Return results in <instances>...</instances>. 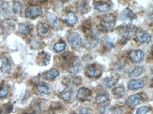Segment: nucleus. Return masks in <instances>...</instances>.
Segmentation results:
<instances>
[{
  "label": "nucleus",
  "mask_w": 153,
  "mask_h": 114,
  "mask_svg": "<svg viewBox=\"0 0 153 114\" xmlns=\"http://www.w3.org/2000/svg\"><path fill=\"white\" fill-rule=\"evenodd\" d=\"M138 32V28L134 25H128L126 26L122 27L119 30V36H120L121 42L125 44L130 40L131 37L136 35Z\"/></svg>",
  "instance_id": "obj_1"
},
{
  "label": "nucleus",
  "mask_w": 153,
  "mask_h": 114,
  "mask_svg": "<svg viewBox=\"0 0 153 114\" xmlns=\"http://www.w3.org/2000/svg\"><path fill=\"white\" fill-rule=\"evenodd\" d=\"M116 16L112 13H107L102 18L100 27L105 32H109L112 30L116 24Z\"/></svg>",
  "instance_id": "obj_2"
},
{
  "label": "nucleus",
  "mask_w": 153,
  "mask_h": 114,
  "mask_svg": "<svg viewBox=\"0 0 153 114\" xmlns=\"http://www.w3.org/2000/svg\"><path fill=\"white\" fill-rule=\"evenodd\" d=\"M67 40L69 43L70 46L74 50H77L80 48L82 45V37H80L79 33L76 32L70 33L67 36Z\"/></svg>",
  "instance_id": "obj_3"
},
{
  "label": "nucleus",
  "mask_w": 153,
  "mask_h": 114,
  "mask_svg": "<svg viewBox=\"0 0 153 114\" xmlns=\"http://www.w3.org/2000/svg\"><path fill=\"white\" fill-rule=\"evenodd\" d=\"M119 18L123 23L128 24V23L132 22L134 19H136V15L131 9H128V8H126L121 12Z\"/></svg>",
  "instance_id": "obj_4"
},
{
  "label": "nucleus",
  "mask_w": 153,
  "mask_h": 114,
  "mask_svg": "<svg viewBox=\"0 0 153 114\" xmlns=\"http://www.w3.org/2000/svg\"><path fill=\"white\" fill-rule=\"evenodd\" d=\"M42 13L43 11L42 8L37 5L31 6V7L27 8L25 11V16L30 19H34V18L40 16L42 15Z\"/></svg>",
  "instance_id": "obj_5"
},
{
  "label": "nucleus",
  "mask_w": 153,
  "mask_h": 114,
  "mask_svg": "<svg viewBox=\"0 0 153 114\" xmlns=\"http://www.w3.org/2000/svg\"><path fill=\"white\" fill-rule=\"evenodd\" d=\"M86 76L92 78H98L101 76L102 71L100 68L97 67L95 64L88 65L85 69Z\"/></svg>",
  "instance_id": "obj_6"
},
{
  "label": "nucleus",
  "mask_w": 153,
  "mask_h": 114,
  "mask_svg": "<svg viewBox=\"0 0 153 114\" xmlns=\"http://www.w3.org/2000/svg\"><path fill=\"white\" fill-rule=\"evenodd\" d=\"M92 96L91 90L86 87H81L78 90L76 98L79 101H87V100L91 99Z\"/></svg>",
  "instance_id": "obj_7"
},
{
  "label": "nucleus",
  "mask_w": 153,
  "mask_h": 114,
  "mask_svg": "<svg viewBox=\"0 0 153 114\" xmlns=\"http://www.w3.org/2000/svg\"><path fill=\"white\" fill-rule=\"evenodd\" d=\"M128 56L131 60V61L135 63V64H137V63H140V61H142V60L145 57V53L142 50H133L131 51L130 53H129Z\"/></svg>",
  "instance_id": "obj_8"
},
{
  "label": "nucleus",
  "mask_w": 153,
  "mask_h": 114,
  "mask_svg": "<svg viewBox=\"0 0 153 114\" xmlns=\"http://www.w3.org/2000/svg\"><path fill=\"white\" fill-rule=\"evenodd\" d=\"M142 101V97L140 96V94H135L133 95L129 96L127 98L126 103L127 106L130 108H134L137 107L140 101Z\"/></svg>",
  "instance_id": "obj_9"
},
{
  "label": "nucleus",
  "mask_w": 153,
  "mask_h": 114,
  "mask_svg": "<svg viewBox=\"0 0 153 114\" xmlns=\"http://www.w3.org/2000/svg\"><path fill=\"white\" fill-rule=\"evenodd\" d=\"M82 68V64L79 58H75L72 61L71 64L69 65V67L68 68V71L70 73L77 74L80 71Z\"/></svg>",
  "instance_id": "obj_10"
},
{
  "label": "nucleus",
  "mask_w": 153,
  "mask_h": 114,
  "mask_svg": "<svg viewBox=\"0 0 153 114\" xmlns=\"http://www.w3.org/2000/svg\"><path fill=\"white\" fill-rule=\"evenodd\" d=\"M145 82L142 79L131 80L128 83V88L131 90H136L142 89L145 87Z\"/></svg>",
  "instance_id": "obj_11"
},
{
  "label": "nucleus",
  "mask_w": 153,
  "mask_h": 114,
  "mask_svg": "<svg viewBox=\"0 0 153 114\" xmlns=\"http://www.w3.org/2000/svg\"><path fill=\"white\" fill-rule=\"evenodd\" d=\"M118 82V78L112 76V77L106 78L100 82V84L106 88H111Z\"/></svg>",
  "instance_id": "obj_12"
},
{
  "label": "nucleus",
  "mask_w": 153,
  "mask_h": 114,
  "mask_svg": "<svg viewBox=\"0 0 153 114\" xmlns=\"http://www.w3.org/2000/svg\"><path fill=\"white\" fill-rule=\"evenodd\" d=\"M72 94H73V90L70 87H67L64 88L62 92H60L59 96L60 99H62L64 101H68L71 99Z\"/></svg>",
  "instance_id": "obj_13"
},
{
  "label": "nucleus",
  "mask_w": 153,
  "mask_h": 114,
  "mask_svg": "<svg viewBox=\"0 0 153 114\" xmlns=\"http://www.w3.org/2000/svg\"><path fill=\"white\" fill-rule=\"evenodd\" d=\"M16 21L13 19H7L2 21L1 23V27L2 30L6 33L9 32V31L12 30L15 27Z\"/></svg>",
  "instance_id": "obj_14"
},
{
  "label": "nucleus",
  "mask_w": 153,
  "mask_h": 114,
  "mask_svg": "<svg viewBox=\"0 0 153 114\" xmlns=\"http://www.w3.org/2000/svg\"><path fill=\"white\" fill-rule=\"evenodd\" d=\"M32 27L30 23H21L18 26V31L23 35H28L32 30Z\"/></svg>",
  "instance_id": "obj_15"
},
{
  "label": "nucleus",
  "mask_w": 153,
  "mask_h": 114,
  "mask_svg": "<svg viewBox=\"0 0 153 114\" xmlns=\"http://www.w3.org/2000/svg\"><path fill=\"white\" fill-rule=\"evenodd\" d=\"M64 21L66 24L69 26H74L78 23V17L73 12H68L65 16H64Z\"/></svg>",
  "instance_id": "obj_16"
},
{
  "label": "nucleus",
  "mask_w": 153,
  "mask_h": 114,
  "mask_svg": "<svg viewBox=\"0 0 153 114\" xmlns=\"http://www.w3.org/2000/svg\"><path fill=\"white\" fill-rule=\"evenodd\" d=\"M47 20L53 27L57 28L59 26V20L54 13L51 12L48 13L47 14Z\"/></svg>",
  "instance_id": "obj_17"
},
{
  "label": "nucleus",
  "mask_w": 153,
  "mask_h": 114,
  "mask_svg": "<svg viewBox=\"0 0 153 114\" xmlns=\"http://www.w3.org/2000/svg\"><path fill=\"white\" fill-rule=\"evenodd\" d=\"M137 39L139 42L143 44H146L150 42L151 40V35L148 33L146 31H140L138 33H136Z\"/></svg>",
  "instance_id": "obj_18"
},
{
  "label": "nucleus",
  "mask_w": 153,
  "mask_h": 114,
  "mask_svg": "<svg viewBox=\"0 0 153 114\" xmlns=\"http://www.w3.org/2000/svg\"><path fill=\"white\" fill-rule=\"evenodd\" d=\"M94 7L96 10L100 12H107L111 9V6L107 3H104L102 1H97L94 4Z\"/></svg>",
  "instance_id": "obj_19"
},
{
  "label": "nucleus",
  "mask_w": 153,
  "mask_h": 114,
  "mask_svg": "<svg viewBox=\"0 0 153 114\" xmlns=\"http://www.w3.org/2000/svg\"><path fill=\"white\" fill-rule=\"evenodd\" d=\"M59 76V72L58 70H56V68H52L50 70H48V72L45 73L43 74V78L45 80H52L55 79L56 78H57Z\"/></svg>",
  "instance_id": "obj_20"
},
{
  "label": "nucleus",
  "mask_w": 153,
  "mask_h": 114,
  "mask_svg": "<svg viewBox=\"0 0 153 114\" xmlns=\"http://www.w3.org/2000/svg\"><path fill=\"white\" fill-rule=\"evenodd\" d=\"M77 9L80 13H87L89 11L88 1H87V0H78L77 3Z\"/></svg>",
  "instance_id": "obj_21"
},
{
  "label": "nucleus",
  "mask_w": 153,
  "mask_h": 114,
  "mask_svg": "<svg viewBox=\"0 0 153 114\" xmlns=\"http://www.w3.org/2000/svg\"><path fill=\"white\" fill-rule=\"evenodd\" d=\"M109 95L107 92H100L97 94L95 97V101L97 104H105L109 101Z\"/></svg>",
  "instance_id": "obj_22"
},
{
  "label": "nucleus",
  "mask_w": 153,
  "mask_h": 114,
  "mask_svg": "<svg viewBox=\"0 0 153 114\" xmlns=\"http://www.w3.org/2000/svg\"><path fill=\"white\" fill-rule=\"evenodd\" d=\"M38 61L42 66H47L50 61V55L44 52H40L38 56Z\"/></svg>",
  "instance_id": "obj_23"
},
{
  "label": "nucleus",
  "mask_w": 153,
  "mask_h": 114,
  "mask_svg": "<svg viewBox=\"0 0 153 114\" xmlns=\"http://www.w3.org/2000/svg\"><path fill=\"white\" fill-rule=\"evenodd\" d=\"M1 70L4 73L8 74L11 71V63L7 58H3L1 59Z\"/></svg>",
  "instance_id": "obj_24"
},
{
  "label": "nucleus",
  "mask_w": 153,
  "mask_h": 114,
  "mask_svg": "<svg viewBox=\"0 0 153 114\" xmlns=\"http://www.w3.org/2000/svg\"><path fill=\"white\" fill-rule=\"evenodd\" d=\"M36 88L39 93L43 94V95H48L50 92V89L49 86L45 83H43V82H40V83L37 84Z\"/></svg>",
  "instance_id": "obj_25"
},
{
  "label": "nucleus",
  "mask_w": 153,
  "mask_h": 114,
  "mask_svg": "<svg viewBox=\"0 0 153 114\" xmlns=\"http://www.w3.org/2000/svg\"><path fill=\"white\" fill-rule=\"evenodd\" d=\"M38 33L40 36H45L50 30V27L48 24L44 23H40L38 25Z\"/></svg>",
  "instance_id": "obj_26"
},
{
  "label": "nucleus",
  "mask_w": 153,
  "mask_h": 114,
  "mask_svg": "<svg viewBox=\"0 0 153 114\" xmlns=\"http://www.w3.org/2000/svg\"><path fill=\"white\" fill-rule=\"evenodd\" d=\"M143 68L142 66H136L135 68H133L132 70L129 72V78H133L138 77L139 76H140L143 73Z\"/></svg>",
  "instance_id": "obj_27"
},
{
  "label": "nucleus",
  "mask_w": 153,
  "mask_h": 114,
  "mask_svg": "<svg viewBox=\"0 0 153 114\" xmlns=\"http://www.w3.org/2000/svg\"><path fill=\"white\" fill-rule=\"evenodd\" d=\"M10 12V7L7 1L1 0L0 1V13L2 14H8Z\"/></svg>",
  "instance_id": "obj_28"
},
{
  "label": "nucleus",
  "mask_w": 153,
  "mask_h": 114,
  "mask_svg": "<svg viewBox=\"0 0 153 114\" xmlns=\"http://www.w3.org/2000/svg\"><path fill=\"white\" fill-rule=\"evenodd\" d=\"M12 10L15 13H21L23 10V4L19 0L13 1Z\"/></svg>",
  "instance_id": "obj_29"
},
{
  "label": "nucleus",
  "mask_w": 153,
  "mask_h": 114,
  "mask_svg": "<svg viewBox=\"0 0 153 114\" xmlns=\"http://www.w3.org/2000/svg\"><path fill=\"white\" fill-rule=\"evenodd\" d=\"M114 95L117 97H122L125 94V89L123 86H118L112 90Z\"/></svg>",
  "instance_id": "obj_30"
},
{
  "label": "nucleus",
  "mask_w": 153,
  "mask_h": 114,
  "mask_svg": "<svg viewBox=\"0 0 153 114\" xmlns=\"http://www.w3.org/2000/svg\"><path fill=\"white\" fill-rule=\"evenodd\" d=\"M66 43L65 42H59L56 43L53 47V50L55 51L56 52H59L62 51H64L66 49Z\"/></svg>",
  "instance_id": "obj_31"
},
{
  "label": "nucleus",
  "mask_w": 153,
  "mask_h": 114,
  "mask_svg": "<svg viewBox=\"0 0 153 114\" xmlns=\"http://www.w3.org/2000/svg\"><path fill=\"white\" fill-rule=\"evenodd\" d=\"M9 94V87L6 84H2L0 87V98L7 97Z\"/></svg>",
  "instance_id": "obj_32"
},
{
  "label": "nucleus",
  "mask_w": 153,
  "mask_h": 114,
  "mask_svg": "<svg viewBox=\"0 0 153 114\" xmlns=\"http://www.w3.org/2000/svg\"><path fill=\"white\" fill-rule=\"evenodd\" d=\"M68 83H70L71 82L72 84H74V85H79L81 83V78L79 77H69L68 78Z\"/></svg>",
  "instance_id": "obj_33"
},
{
  "label": "nucleus",
  "mask_w": 153,
  "mask_h": 114,
  "mask_svg": "<svg viewBox=\"0 0 153 114\" xmlns=\"http://www.w3.org/2000/svg\"><path fill=\"white\" fill-rule=\"evenodd\" d=\"M150 111V109L148 107H142L138 108L136 111V114H147Z\"/></svg>",
  "instance_id": "obj_34"
},
{
  "label": "nucleus",
  "mask_w": 153,
  "mask_h": 114,
  "mask_svg": "<svg viewBox=\"0 0 153 114\" xmlns=\"http://www.w3.org/2000/svg\"><path fill=\"white\" fill-rule=\"evenodd\" d=\"M39 46H40V42H39V40L37 37H35L34 39H33L31 40V44L30 47H32L33 49H38Z\"/></svg>",
  "instance_id": "obj_35"
},
{
  "label": "nucleus",
  "mask_w": 153,
  "mask_h": 114,
  "mask_svg": "<svg viewBox=\"0 0 153 114\" xmlns=\"http://www.w3.org/2000/svg\"><path fill=\"white\" fill-rule=\"evenodd\" d=\"M80 114H92V111L88 107H82L80 109Z\"/></svg>",
  "instance_id": "obj_36"
},
{
  "label": "nucleus",
  "mask_w": 153,
  "mask_h": 114,
  "mask_svg": "<svg viewBox=\"0 0 153 114\" xmlns=\"http://www.w3.org/2000/svg\"><path fill=\"white\" fill-rule=\"evenodd\" d=\"M106 44L109 47H113L114 46V42L111 40L110 37H107V40H106Z\"/></svg>",
  "instance_id": "obj_37"
},
{
  "label": "nucleus",
  "mask_w": 153,
  "mask_h": 114,
  "mask_svg": "<svg viewBox=\"0 0 153 114\" xmlns=\"http://www.w3.org/2000/svg\"><path fill=\"white\" fill-rule=\"evenodd\" d=\"M12 110H13V105H11V104H7V109H6V110H5L6 113H11Z\"/></svg>",
  "instance_id": "obj_38"
},
{
  "label": "nucleus",
  "mask_w": 153,
  "mask_h": 114,
  "mask_svg": "<svg viewBox=\"0 0 153 114\" xmlns=\"http://www.w3.org/2000/svg\"><path fill=\"white\" fill-rule=\"evenodd\" d=\"M34 1L39 3H42V2H45V1H47L48 0H34Z\"/></svg>",
  "instance_id": "obj_39"
},
{
  "label": "nucleus",
  "mask_w": 153,
  "mask_h": 114,
  "mask_svg": "<svg viewBox=\"0 0 153 114\" xmlns=\"http://www.w3.org/2000/svg\"><path fill=\"white\" fill-rule=\"evenodd\" d=\"M60 1H62V2H66V1H68V0H60Z\"/></svg>",
  "instance_id": "obj_40"
},
{
  "label": "nucleus",
  "mask_w": 153,
  "mask_h": 114,
  "mask_svg": "<svg viewBox=\"0 0 153 114\" xmlns=\"http://www.w3.org/2000/svg\"><path fill=\"white\" fill-rule=\"evenodd\" d=\"M26 114H36V113H26Z\"/></svg>",
  "instance_id": "obj_41"
},
{
  "label": "nucleus",
  "mask_w": 153,
  "mask_h": 114,
  "mask_svg": "<svg viewBox=\"0 0 153 114\" xmlns=\"http://www.w3.org/2000/svg\"><path fill=\"white\" fill-rule=\"evenodd\" d=\"M48 114H52L51 113H48Z\"/></svg>",
  "instance_id": "obj_42"
},
{
  "label": "nucleus",
  "mask_w": 153,
  "mask_h": 114,
  "mask_svg": "<svg viewBox=\"0 0 153 114\" xmlns=\"http://www.w3.org/2000/svg\"><path fill=\"white\" fill-rule=\"evenodd\" d=\"M73 114H77V113H74Z\"/></svg>",
  "instance_id": "obj_43"
}]
</instances>
